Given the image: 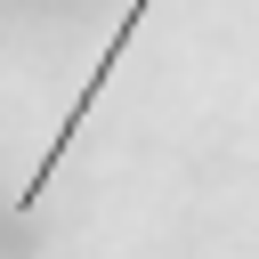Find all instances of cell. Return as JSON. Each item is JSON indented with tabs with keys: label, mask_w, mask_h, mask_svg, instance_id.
I'll return each instance as SVG.
<instances>
[{
	"label": "cell",
	"mask_w": 259,
	"mask_h": 259,
	"mask_svg": "<svg viewBox=\"0 0 259 259\" xmlns=\"http://www.w3.org/2000/svg\"><path fill=\"white\" fill-rule=\"evenodd\" d=\"M146 8H154V0H130V8H121V24H113V40H105V57L89 65V81H81V97H73V113L57 121V138H49V154L32 162V178H24V194H16V210H32V202L49 194V178H57V162H65V146H73V138L89 130V113H97V89H105V81H113V65L130 57V40H138V24H146Z\"/></svg>",
	"instance_id": "6da1fadb"
}]
</instances>
